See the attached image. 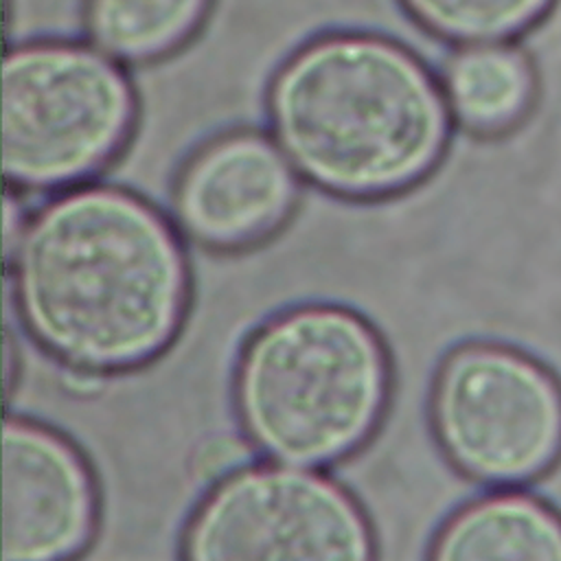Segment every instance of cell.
Masks as SVG:
<instances>
[{"label":"cell","mask_w":561,"mask_h":561,"mask_svg":"<svg viewBox=\"0 0 561 561\" xmlns=\"http://www.w3.org/2000/svg\"><path fill=\"white\" fill-rule=\"evenodd\" d=\"M386 392L379 337L337 307H300L265 322L243 346L234 388L250 443L272 462L307 469L364 443Z\"/></svg>","instance_id":"obj_3"},{"label":"cell","mask_w":561,"mask_h":561,"mask_svg":"<svg viewBox=\"0 0 561 561\" xmlns=\"http://www.w3.org/2000/svg\"><path fill=\"white\" fill-rule=\"evenodd\" d=\"M430 412L445 458L480 486H530L561 458V381L513 346L451 348L436 370Z\"/></svg>","instance_id":"obj_5"},{"label":"cell","mask_w":561,"mask_h":561,"mask_svg":"<svg viewBox=\"0 0 561 561\" xmlns=\"http://www.w3.org/2000/svg\"><path fill=\"white\" fill-rule=\"evenodd\" d=\"M440 85L458 129L495 136L528 114L537 79L528 53L513 39L462 44L445 59Z\"/></svg>","instance_id":"obj_10"},{"label":"cell","mask_w":561,"mask_h":561,"mask_svg":"<svg viewBox=\"0 0 561 561\" xmlns=\"http://www.w3.org/2000/svg\"><path fill=\"white\" fill-rule=\"evenodd\" d=\"M7 261L26 329L72 368L136 366L171 342L184 316L188 272L171 226L114 186L53 197Z\"/></svg>","instance_id":"obj_1"},{"label":"cell","mask_w":561,"mask_h":561,"mask_svg":"<svg viewBox=\"0 0 561 561\" xmlns=\"http://www.w3.org/2000/svg\"><path fill=\"white\" fill-rule=\"evenodd\" d=\"M184 561H373V535L333 480L307 467L245 465L193 513Z\"/></svg>","instance_id":"obj_6"},{"label":"cell","mask_w":561,"mask_h":561,"mask_svg":"<svg viewBox=\"0 0 561 561\" xmlns=\"http://www.w3.org/2000/svg\"><path fill=\"white\" fill-rule=\"evenodd\" d=\"M432 33L462 44L513 42L552 0H403Z\"/></svg>","instance_id":"obj_12"},{"label":"cell","mask_w":561,"mask_h":561,"mask_svg":"<svg viewBox=\"0 0 561 561\" xmlns=\"http://www.w3.org/2000/svg\"><path fill=\"white\" fill-rule=\"evenodd\" d=\"M296 193V169L276 140L256 131H232L188 160L173 204L191 237L213 248H239L276 230Z\"/></svg>","instance_id":"obj_8"},{"label":"cell","mask_w":561,"mask_h":561,"mask_svg":"<svg viewBox=\"0 0 561 561\" xmlns=\"http://www.w3.org/2000/svg\"><path fill=\"white\" fill-rule=\"evenodd\" d=\"M248 454V445H243L234 436H213L197 449L193 471L199 478L219 482L228 473L245 467Z\"/></svg>","instance_id":"obj_13"},{"label":"cell","mask_w":561,"mask_h":561,"mask_svg":"<svg viewBox=\"0 0 561 561\" xmlns=\"http://www.w3.org/2000/svg\"><path fill=\"white\" fill-rule=\"evenodd\" d=\"M430 561H561V513L530 489H489L438 528Z\"/></svg>","instance_id":"obj_9"},{"label":"cell","mask_w":561,"mask_h":561,"mask_svg":"<svg viewBox=\"0 0 561 561\" xmlns=\"http://www.w3.org/2000/svg\"><path fill=\"white\" fill-rule=\"evenodd\" d=\"M267 103L291 167L342 195L399 191L436 167L449 142L443 85L377 35L335 33L302 46L276 72Z\"/></svg>","instance_id":"obj_2"},{"label":"cell","mask_w":561,"mask_h":561,"mask_svg":"<svg viewBox=\"0 0 561 561\" xmlns=\"http://www.w3.org/2000/svg\"><path fill=\"white\" fill-rule=\"evenodd\" d=\"M210 0H85V26L110 57L151 59L180 46Z\"/></svg>","instance_id":"obj_11"},{"label":"cell","mask_w":561,"mask_h":561,"mask_svg":"<svg viewBox=\"0 0 561 561\" xmlns=\"http://www.w3.org/2000/svg\"><path fill=\"white\" fill-rule=\"evenodd\" d=\"M96 495L79 451L59 434L2 427V561H68L92 537Z\"/></svg>","instance_id":"obj_7"},{"label":"cell","mask_w":561,"mask_h":561,"mask_svg":"<svg viewBox=\"0 0 561 561\" xmlns=\"http://www.w3.org/2000/svg\"><path fill=\"white\" fill-rule=\"evenodd\" d=\"M134 90L103 50L37 42L2 61V171L24 188L75 182L105 164L134 123Z\"/></svg>","instance_id":"obj_4"}]
</instances>
